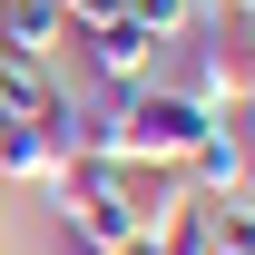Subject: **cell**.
<instances>
[{"mask_svg":"<svg viewBox=\"0 0 255 255\" xmlns=\"http://www.w3.org/2000/svg\"><path fill=\"white\" fill-rule=\"evenodd\" d=\"M187 206H196V196H187L177 167H137V157H69L59 177H49V216L69 226V246H79V255L157 246Z\"/></svg>","mask_w":255,"mask_h":255,"instance_id":"6da1fadb","label":"cell"},{"mask_svg":"<svg viewBox=\"0 0 255 255\" xmlns=\"http://www.w3.org/2000/svg\"><path fill=\"white\" fill-rule=\"evenodd\" d=\"M216 128V108L187 89V79H137V89H108V157L137 167H187V147Z\"/></svg>","mask_w":255,"mask_h":255,"instance_id":"7a4b0ae2","label":"cell"},{"mask_svg":"<svg viewBox=\"0 0 255 255\" xmlns=\"http://www.w3.org/2000/svg\"><path fill=\"white\" fill-rule=\"evenodd\" d=\"M157 49L167 39H147L137 20H108V30H79L69 20V39H59L69 89H137V79H157Z\"/></svg>","mask_w":255,"mask_h":255,"instance_id":"3957f363","label":"cell"},{"mask_svg":"<svg viewBox=\"0 0 255 255\" xmlns=\"http://www.w3.org/2000/svg\"><path fill=\"white\" fill-rule=\"evenodd\" d=\"M177 177H187V196H246V187H255V147H246V128L216 118V128L187 147V167H177Z\"/></svg>","mask_w":255,"mask_h":255,"instance_id":"277c9868","label":"cell"},{"mask_svg":"<svg viewBox=\"0 0 255 255\" xmlns=\"http://www.w3.org/2000/svg\"><path fill=\"white\" fill-rule=\"evenodd\" d=\"M59 167H69V147L39 118H0V177H10V187H49Z\"/></svg>","mask_w":255,"mask_h":255,"instance_id":"5b68a950","label":"cell"},{"mask_svg":"<svg viewBox=\"0 0 255 255\" xmlns=\"http://www.w3.org/2000/svg\"><path fill=\"white\" fill-rule=\"evenodd\" d=\"M0 39H10V49H30V59H59L69 10H59V0H0Z\"/></svg>","mask_w":255,"mask_h":255,"instance_id":"8992f818","label":"cell"},{"mask_svg":"<svg viewBox=\"0 0 255 255\" xmlns=\"http://www.w3.org/2000/svg\"><path fill=\"white\" fill-rule=\"evenodd\" d=\"M196 236H206V255H255V187L246 196H196Z\"/></svg>","mask_w":255,"mask_h":255,"instance_id":"52a82bcc","label":"cell"},{"mask_svg":"<svg viewBox=\"0 0 255 255\" xmlns=\"http://www.w3.org/2000/svg\"><path fill=\"white\" fill-rule=\"evenodd\" d=\"M128 20H137L147 39H187L196 20H206V0H128Z\"/></svg>","mask_w":255,"mask_h":255,"instance_id":"ba28073f","label":"cell"},{"mask_svg":"<svg viewBox=\"0 0 255 255\" xmlns=\"http://www.w3.org/2000/svg\"><path fill=\"white\" fill-rule=\"evenodd\" d=\"M236 118H246V147H255V98H246V108H236Z\"/></svg>","mask_w":255,"mask_h":255,"instance_id":"9c48e42d","label":"cell"},{"mask_svg":"<svg viewBox=\"0 0 255 255\" xmlns=\"http://www.w3.org/2000/svg\"><path fill=\"white\" fill-rule=\"evenodd\" d=\"M128 255H157V246H128Z\"/></svg>","mask_w":255,"mask_h":255,"instance_id":"30bf717a","label":"cell"},{"mask_svg":"<svg viewBox=\"0 0 255 255\" xmlns=\"http://www.w3.org/2000/svg\"><path fill=\"white\" fill-rule=\"evenodd\" d=\"M206 10H216V0H206Z\"/></svg>","mask_w":255,"mask_h":255,"instance_id":"8fae6325","label":"cell"}]
</instances>
